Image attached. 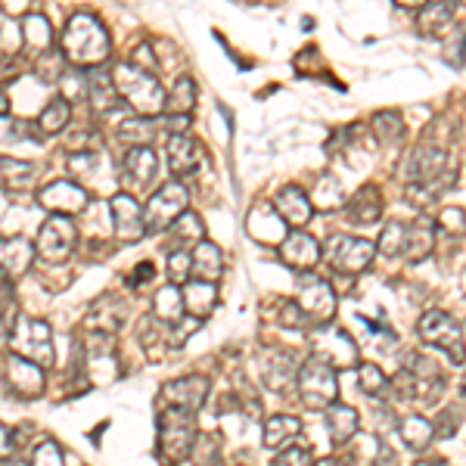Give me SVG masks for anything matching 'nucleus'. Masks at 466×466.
I'll list each match as a JSON object with an SVG mask.
<instances>
[{
  "mask_svg": "<svg viewBox=\"0 0 466 466\" xmlns=\"http://www.w3.org/2000/svg\"><path fill=\"white\" fill-rule=\"evenodd\" d=\"M63 56L69 60L75 69H100L109 53H112V41L109 32L103 28V22L91 13H75L63 28Z\"/></svg>",
  "mask_w": 466,
  "mask_h": 466,
  "instance_id": "f257e3e1",
  "label": "nucleus"
},
{
  "mask_svg": "<svg viewBox=\"0 0 466 466\" xmlns=\"http://www.w3.org/2000/svg\"><path fill=\"white\" fill-rule=\"evenodd\" d=\"M112 78H115V87H119V97H125V103L134 109L141 119L165 115V100H169V93L162 91L156 75L137 69L134 63H115Z\"/></svg>",
  "mask_w": 466,
  "mask_h": 466,
  "instance_id": "f03ea898",
  "label": "nucleus"
},
{
  "mask_svg": "<svg viewBox=\"0 0 466 466\" xmlns=\"http://www.w3.org/2000/svg\"><path fill=\"white\" fill-rule=\"evenodd\" d=\"M196 413L165 407L159 417V451L169 463H180L193 454L196 448Z\"/></svg>",
  "mask_w": 466,
  "mask_h": 466,
  "instance_id": "7ed1b4c3",
  "label": "nucleus"
},
{
  "mask_svg": "<svg viewBox=\"0 0 466 466\" xmlns=\"http://www.w3.org/2000/svg\"><path fill=\"white\" fill-rule=\"evenodd\" d=\"M296 389H298V395H302L305 407H311V411H326V407H333L339 398L336 370L317 358H308L302 367H298Z\"/></svg>",
  "mask_w": 466,
  "mask_h": 466,
  "instance_id": "20e7f679",
  "label": "nucleus"
},
{
  "mask_svg": "<svg viewBox=\"0 0 466 466\" xmlns=\"http://www.w3.org/2000/svg\"><path fill=\"white\" fill-rule=\"evenodd\" d=\"M6 345L13 348V354L19 358L38 364V367H53V333L44 320H34V317H25L22 315L13 326V333L4 339Z\"/></svg>",
  "mask_w": 466,
  "mask_h": 466,
  "instance_id": "39448f33",
  "label": "nucleus"
},
{
  "mask_svg": "<svg viewBox=\"0 0 466 466\" xmlns=\"http://www.w3.org/2000/svg\"><path fill=\"white\" fill-rule=\"evenodd\" d=\"M417 333L426 345H435L448 354L454 364L466 361V336H463V326L457 317H451L448 311L442 308H429L417 324Z\"/></svg>",
  "mask_w": 466,
  "mask_h": 466,
  "instance_id": "423d86ee",
  "label": "nucleus"
},
{
  "mask_svg": "<svg viewBox=\"0 0 466 466\" xmlns=\"http://www.w3.org/2000/svg\"><path fill=\"white\" fill-rule=\"evenodd\" d=\"M308 345H311V358L330 364L333 370H352L358 367V345L348 336L342 326H315L308 333Z\"/></svg>",
  "mask_w": 466,
  "mask_h": 466,
  "instance_id": "0eeeda50",
  "label": "nucleus"
},
{
  "mask_svg": "<svg viewBox=\"0 0 466 466\" xmlns=\"http://www.w3.org/2000/svg\"><path fill=\"white\" fill-rule=\"evenodd\" d=\"M298 311H302L305 324L315 326H326L333 317H336V293L326 280L320 277H302L298 280V298H296Z\"/></svg>",
  "mask_w": 466,
  "mask_h": 466,
  "instance_id": "6e6552de",
  "label": "nucleus"
},
{
  "mask_svg": "<svg viewBox=\"0 0 466 466\" xmlns=\"http://www.w3.org/2000/svg\"><path fill=\"white\" fill-rule=\"evenodd\" d=\"M376 255V246L370 239H361V237H342V233H333L326 239V252L324 258L330 261L333 271L339 274H361L370 267Z\"/></svg>",
  "mask_w": 466,
  "mask_h": 466,
  "instance_id": "1a4fd4ad",
  "label": "nucleus"
},
{
  "mask_svg": "<svg viewBox=\"0 0 466 466\" xmlns=\"http://www.w3.org/2000/svg\"><path fill=\"white\" fill-rule=\"evenodd\" d=\"M187 202H190V193H187V187L180 184V180H169V184H162V190L152 193L150 202H147V230L159 233V230L171 228L180 215L190 212Z\"/></svg>",
  "mask_w": 466,
  "mask_h": 466,
  "instance_id": "9d476101",
  "label": "nucleus"
},
{
  "mask_svg": "<svg viewBox=\"0 0 466 466\" xmlns=\"http://www.w3.org/2000/svg\"><path fill=\"white\" fill-rule=\"evenodd\" d=\"M78 243V230L75 224H72V218L65 215H50L47 221L41 224L38 230V239H34V246H38V255L44 261H65L72 255Z\"/></svg>",
  "mask_w": 466,
  "mask_h": 466,
  "instance_id": "9b49d317",
  "label": "nucleus"
},
{
  "mask_svg": "<svg viewBox=\"0 0 466 466\" xmlns=\"http://www.w3.org/2000/svg\"><path fill=\"white\" fill-rule=\"evenodd\" d=\"M109 215H112L115 237L121 243H137V239L147 237V206L134 199L131 193H115L109 199Z\"/></svg>",
  "mask_w": 466,
  "mask_h": 466,
  "instance_id": "f8f14e48",
  "label": "nucleus"
},
{
  "mask_svg": "<svg viewBox=\"0 0 466 466\" xmlns=\"http://www.w3.org/2000/svg\"><path fill=\"white\" fill-rule=\"evenodd\" d=\"M209 376H180V380H171L162 385V404L165 407H178V411H190V413H199L202 404L209 398Z\"/></svg>",
  "mask_w": 466,
  "mask_h": 466,
  "instance_id": "ddd939ff",
  "label": "nucleus"
},
{
  "mask_svg": "<svg viewBox=\"0 0 466 466\" xmlns=\"http://www.w3.org/2000/svg\"><path fill=\"white\" fill-rule=\"evenodd\" d=\"M4 374L6 389H13V395L22 398V402H32V398H38L44 392V367L19 358V354H6Z\"/></svg>",
  "mask_w": 466,
  "mask_h": 466,
  "instance_id": "4468645a",
  "label": "nucleus"
},
{
  "mask_svg": "<svg viewBox=\"0 0 466 466\" xmlns=\"http://www.w3.org/2000/svg\"><path fill=\"white\" fill-rule=\"evenodd\" d=\"M91 202V196L82 184H75V180H53V184H47L44 190L38 193V206L47 209L50 215H75L82 212V209Z\"/></svg>",
  "mask_w": 466,
  "mask_h": 466,
  "instance_id": "2eb2a0df",
  "label": "nucleus"
},
{
  "mask_svg": "<svg viewBox=\"0 0 466 466\" xmlns=\"http://www.w3.org/2000/svg\"><path fill=\"white\" fill-rule=\"evenodd\" d=\"M280 258L286 261L293 271H311L317 267V261L324 258V249L311 233L305 230H289V237L280 246Z\"/></svg>",
  "mask_w": 466,
  "mask_h": 466,
  "instance_id": "dca6fc26",
  "label": "nucleus"
},
{
  "mask_svg": "<svg viewBox=\"0 0 466 466\" xmlns=\"http://www.w3.org/2000/svg\"><path fill=\"white\" fill-rule=\"evenodd\" d=\"M445 162L448 156L442 152L439 147H417L411 152V159H407V180H411L413 187H426V184H435L439 178H445Z\"/></svg>",
  "mask_w": 466,
  "mask_h": 466,
  "instance_id": "f3484780",
  "label": "nucleus"
},
{
  "mask_svg": "<svg viewBox=\"0 0 466 466\" xmlns=\"http://www.w3.org/2000/svg\"><path fill=\"white\" fill-rule=\"evenodd\" d=\"M274 209L293 230H302L305 224L311 221V215H315V202H311V196L296 184H286L280 193H277Z\"/></svg>",
  "mask_w": 466,
  "mask_h": 466,
  "instance_id": "a211bd4d",
  "label": "nucleus"
},
{
  "mask_svg": "<svg viewBox=\"0 0 466 466\" xmlns=\"http://www.w3.org/2000/svg\"><path fill=\"white\" fill-rule=\"evenodd\" d=\"M165 152H169V169H171V174H178V178L193 174L202 165V159H206L202 143L190 134H171L169 137V150H165Z\"/></svg>",
  "mask_w": 466,
  "mask_h": 466,
  "instance_id": "6ab92c4d",
  "label": "nucleus"
},
{
  "mask_svg": "<svg viewBox=\"0 0 466 466\" xmlns=\"http://www.w3.org/2000/svg\"><path fill=\"white\" fill-rule=\"evenodd\" d=\"M125 317H128L125 302H119V298H109V296L97 298V302H93V308L87 311V317H84V330L112 336V333L125 324Z\"/></svg>",
  "mask_w": 466,
  "mask_h": 466,
  "instance_id": "aec40b11",
  "label": "nucleus"
},
{
  "mask_svg": "<svg viewBox=\"0 0 466 466\" xmlns=\"http://www.w3.org/2000/svg\"><path fill=\"white\" fill-rule=\"evenodd\" d=\"M0 261H4V277L6 280H16V277L28 274L34 265V255H38V246L28 243V239L22 237H13V239H4V246H0Z\"/></svg>",
  "mask_w": 466,
  "mask_h": 466,
  "instance_id": "412c9836",
  "label": "nucleus"
},
{
  "mask_svg": "<svg viewBox=\"0 0 466 466\" xmlns=\"http://www.w3.org/2000/svg\"><path fill=\"white\" fill-rule=\"evenodd\" d=\"M454 16H457L454 0H429V4L420 6V13H417V28H420V34L432 38V34L445 32Z\"/></svg>",
  "mask_w": 466,
  "mask_h": 466,
  "instance_id": "4be33fe9",
  "label": "nucleus"
},
{
  "mask_svg": "<svg viewBox=\"0 0 466 466\" xmlns=\"http://www.w3.org/2000/svg\"><path fill=\"white\" fill-rule=\"evenodd\" d=\"M218 305V286L215 283H206V280H193L184 286V308L187 315L196 317V320H206L209 315L215 311Z\"/></svg>",
  "mask_w": 466,
  "mask_h": 466,
  "instance_id": "5701e85b",
  "label": "nucleus"
},
{
  "mask_svg": "<svg viewBox=\"0 0 466 466\" xmlns=\"http://www.w3.org/2000/svg\"><path fill=\"white\" fill-rule=\"evenodd\" d=\"M435 246V230L429 228L426 221H417V224H404V246H402V255L407 261H423L429 258Z\"/></svg>",
  "mask_w": 466,
  "mask_h": 466,
  "instance_id": "b1692460",
  "label": "nucleus"
},
{
  "mask_svg": "<svg viewBox=\"0 0 466 466\" xmlns=\"http://www.w3.org/2000/svg\"><path fill=\"white\" fill-rule=\"evenodd\" d=\"M361 420H358V411L348 404H333L326 407V429H330V439L333 445H345L348 439H352L354 432H358Z\"/></svg>",
  "mask_w": 466,
  "mask_h": 466,
  "instance_id": "393cba45",
  "label": "nucleus"
},
{
  "mask_svg": "<svg viewBox=\"0 0 466 466\" xmlns=\"http://www.w3.org/2000/svg\"><path fill=\"white\" fill-rule=\"evenodd\" d=\"M156 169H159V159L150 147H131L125 152V174H128V180H134L137 187L152 184Z\"/></svg>",
  "mask_w": 466,
  "mask_h": 466,
  "instance_id": "a878e982",
  "label": "nucleus"
},
{
  "mask_svg": "<svg viewBox=\"0 0 466 466\" xmlns=\"http://www.w3.org/2000/svg\"><path fill=\"white\" fill-rule=\"evenodd\" d=\"M184 289L174 286V283H169V286H162L156 293V298H152V315H156V320H162V324H180L184 320Z\"/></svg>",
  "mask_w": 466,
  "mask_h": 466,
  "instance_id": "bb28decb",
  "label": "nucleus"
},
{
  "mask_svg": "<svg viewBox=\"0 0 466 466\" xmlns=\"http://www.w3.org/2000/svg\"><path fill=\"white\" fill-rule=\"evenodd\" d=\"M380 215H383V196L374 184L361 187V190L352 196V202H348V218H352V221L374 224L380 221Z\"/></svg>",
  "mask_w": 466,
  "mask_h": 466,
  "instance_id": "cd10ccee",
  "label": "nucleus"
},
{
  "mask_svg": "<svg viewBox=\"0 0 466 466\" xmlns=\"http://www.w3.org/2000/svg\"><path fill=\"white\" fill-rule=\"evenodd\" d=\"M298 435H302V423H298L296 417H286V413H277L265 423V432H261V442H265V448H286L289 442H296Z\"/></svg>",
  "mask_w": 466,
  "mask_h": 466,
  "instance_id": "c85d7f7f",
  "label": "nucleus"
},
{
  "mask_svg": "<svg viewBox=\"0 0 466 466\" xmlns=\"http://www.w3.org/2000/svg\"><path fill=\"white\" fill-rule=\"evenodd\" d=\"M224 271V255L218 249L215 243H199L193 246V277L196 280H206V283H215L218 277Z\"/></svg>",
  "mask_w": 466,
  "mask_h": 466,
  "instance_id": "c756f323",
  "label": "nucleus"
},
{
  "mask_svg": "<svg viewBox=\"0 0 466 466\" xmlns=\"http://www.w3.org/2000/svg\"><path fill=\"white\" fill-rule=\"evenodd\" d=\"M196 106V82L187 75H180L165 100V119H178V115H190Z\"/></svg>",
  "mask_w": 466,
  "mask_h": 466,
  "instance_id": "7c9ffc66",
  "label": "nucleus"
},
{
  "mask_svg": "<svg viewBox=\"0 0 466 466\" xmlns=\"http://www.w3.org/2000/svg\"><path fill=\"white\" fill-rule=\"evenodd\" d=\"M402 439H404L407 448L426 451L435 439V426L429 423L426 417H420V413H411V417L402 420Z\"/></svg>",
  "mask_w": 466,
  "mask_h": 466,
  "instance_id": "2f4dec72",
  "label": "nucleus"
},
{
  "mask_svg": "<svg viewBox=\"0 0 466 466\" xmlns=\"http://www.w3.org/2000/svg\"><path fill=\"white\" fill-rule=\"evenodd\" d=\"M22 41H25V47L32 50H47L50 44H53V32H50V22L41 16V13H28L25 19H22Z\"/></svg>",
  "mask_w": 466,
  "mask_h": 466,
  "instance_id": "473e14b6",
  "label": "nucleus"
},
{
  "mask_svg": "<svg viewBox=\"0 0 466 466\" xmlns=\"http://www.w3.org/2000/svg\"><path fill=\"white\" fill-rule=\"evenodd\" d=\"M87 97L93 100V106L97 109H109L115 106V97H119V87H115V78L112 72H93L91 78H87Z\"/></svg>",
  "mask_w": 466,
  "mask_h": 466,
  "instance_id": "72a5a7b5",
  "label": "nucleus"
},
{
  "mask_svg": "<svg viewBox=\"0 0 466 466\" xmlns=\"http://www.w3.org/2000/svg\"><path fill=\"white\" fill-rule=\"evenodd\" d=\"M69 119H72V103L65 97H56L50 100V103L44 106V112L38 115V128L44 134H56V131L69 125Z\"/></svg>",
  "mask_w": 466,
  "mask_h": 466,
  "instance_id": "f704fd0d",
  "label": "nucleus"
},
{
  "mask_svg": "<svg viewBox=\"0 0 466 466\" xmlns=\"http://www.w3.org/2000/svg\"><path fill=\"white\" fill-rule=\"evenodd\" d=\"M171 237L178 239V243H206V228H202V218L196 212H184L178 218V221L171 224Z\"/></svg>",
  "mask_w": 466,
  "mask_h": 466,
  "instance_id": "c9c22d12",
  "label": "nucleus"
},
{
  "mask_svg": "<svg viewBox=\"0 0 466 466\" xmlns=\"http://www.w3.org/2000/svg\"><path fill=\"white\" fill-rule=\"evenodd\" d=\"M34 169L32 162H22V159H10L4 156V178H6V187H13V190H28V187L34 184Z\"/></svg>",
  "mask_w": 466,
  "mask_h": 466,
  "instance_id": "e433bc0d",
  "label": "nucleus"
},
{
  "mask_svg": "<svg viewBox=\"0 0 466 466\" xmlns=\"http://www.w3.org/2000/svg\"><path fill=\"white\" fill-rule=\"evenodd\" d=\"M374 131H376V137H380L385 147H392V143H398L404 137L402 115H398V112H376L374 115Z\"/></svg>",
  "mask_w": 466,
  "mask_h": 466,
  "instance_id": "4c0bfd02",
  "label": "nucleus"
},
{
  "mask_svg": "<svg viewBox=\"0 0 466 466\" xmlns=\"http://www.w3.org/2000/svg\"><path fill=\"white\" fill-rule=\"evenodd\" d=\"M193 274V252H187V249H174L169 255V277H171V283L174 286H187V277Z\"/></svg>",
  "mask_w": 466,
  "mask_h": 466,
  "instance_id": "58836bf2",
  "label": "nucleus"
},
{
  "mask_svg": "<svg viewBox=\"0 0 466 466\" xmlns=\"http://www.w3.org/2000/svg\"><path fill=\"white\" fill-rule=\"evenodd\" d=\"M358 385H361V392L364 395H380V392L389 385V380H385V374L376 364H361L358 367Z\"/></svg>",
  "mask_w": 466,
  "mask_h": 466,
  "instance_id": "ea45409f",
  "label": "nucleus"
},
{
  "mask_svg": "<svg viewBox=\"0 0 466 466\" xmlns=\"http://www.w3.org/2000/svg\"><path fill=\"white\" fill-rule=\"evenodd\" d=\"M402 246H404V224L402 221H389L380 233V243H376V249L383 255H402Z\"/></svg>",
  "mask_w": 466,
  "mask_h": 466,
  "instance_id": "a19ab883",
  "label": "nucleus"
},
{
  "mask_svg": "<svg viewBox=\"0 0 466 466\" xmlns=\"http://www.w3.org/2000/svg\"><path fill=\"white\" fill-rule=\"evenodd\" d=\"M32 466H65L63 448L53 439H44L41 445H34L32 451Z\"/></svg>",
  "mask_w": 466,
  "mask_h": 466,
  "instance_id": "79ce46f5",
  "label": "nucleus"
},
{
  "mask_svg": "<svg viewBox=\"0 0 466 466\" xmlns=\"http://www.w3.org/2000/svg\"><path fill=\"white\" fill-rule=\"evenodd\" d=\"M435 439H451L461 426V407H445V411L435 417Z\"/></svg>",
  "mask_w": 466,
  "mask_h": 466,
  "instance_id": "37998d69",
  "label": "nucleus"
},
{
  "mask_svg": "<svg viewBox=\"0 0 466 466\" xmlns=\"http://www.w3.org/2000/svg\"><path fill=\"white\" fill-rule=\"evenodd\" d=\"M339 199H342V193H339L336 178L324 174V178H320V184H317V190H315V196H311V202H320V206H339Z\"/></svg>",
  "mask_w": 466,
  "mask_h": 466,
  "instance_id": "c03bdc74",
  "label": "nucleus"
},
{
  "mask_svg": "<svg viewBox=\"0 0 466 466\" xmlns=\"http://www.w3.org/2000/svg\"><path fill=\"white\" fill-rule=\"evenodd\" d=\"M274 466H315L308 448H286L274 457Z\"/></svg>",
  "mask_w": 466,
  "mask_h": 466,
  "instance_id": "a18cd8bd",
  "label": "nucleus"
},
{
  "mask_svg": "<svg viewBox=\"0 0 466 466\" xmlns=\"http://www.w3.org/2000/svg\"><path fill=\"white\" fill-rule=\"evenodd\" d=\"M445 60L451 65H463L466 63V28L454 32V38L445 44Z\"/></svg>",
  "mask_w": 466,
  "mask_h": 466,
  "instance_id": "49530a36",
  "label": "nucleus"
},
{
  "mask_svg": "<svg viewBox=\"0 0 466 466\" xmlns=\"http://www.w3.org/2000/svg\"><path fill=\"white\" fill-rule=\"evenodd\" d=\"M439 228H445L451 233H463L466 230V212L463 209H442L439 212Z\"/></svg>",
  "mask_w": 466,
  "mask_h": 466,
  "instance_id": "de8ad7c7",
  "label": "nucleus"
},
{
  "mask_svg": "<svg viewBox=\"0 0 466 466\" xmlns=\"http://www.w3.org/2000/svg\"><path fill=\"white\" fill-rule=\"evenodd\" d=\"M152 271H156V267H152L150 261H143L141 267H134V274H131V283H134V286H137V283H147L150 277H152Z\"/></svg>",
  "mask_w": 466,
  "mask_h": 466,
  "instance_id": "09e8293b",
  "label": "nucleus"
},
{
  "mask_svg": "<svg viewBox=\"0 0 466 466\" xmlns=\"http://www.w3.org/2000/svg\"><path fill=\"white\" fill-rule=\"evenodd\" d=\"M374 466H398V457L392 448H380V454H376V463Z\"/></svg>",
  "mask_w": 466,
  "mask_h": 466,
  "instance_id": "8fccbe9b",
  "label": "nucleus"
},
{
  "mask_svg": "<svg viewBox=\"0 0 466 466\" xmlns=\"http://www.w3.org/2000/svg\"><path fill=\"white\" fill-rule=\"evenodd\" d=\"M457 402H461V407L466 411V370H463L461 383H457Z\"/></svg>",
  "mask_w": 466,
  "mask_h": 466,
  "instance_id": "3c124183",
  "label": "nucleus"
},
{
  "mask_svg": "<svg viewBox=\"0 0 466 466\" xmlns=\"http://www.w3.org/2000/svg\"><path fill=\"white\" fill-rule=\"evenodd\" d=\"M417 466H448V461H445V457H423Z\"/></svg>",
  "mask_w": 466,
  "mask_h": 466,
  "instance_id": "603ef678",
  "label": "nucleus"
},
{
  "mask_svg": "<svg viewBox=\"0 0 466 466\" xmlns=\"http://www.w3.org/2000/svg\"><path fill=\"white\" fill-rule=\"evenodd\" d=\"M0 435H4V457H10L13 454V448H10V426L0 429Z\"/></svg>",
  "mask_w": 466,
  "mask_h": 466,
  "instance_id": "864d4df0",
  "label": "nucleus"
},
{
  "mask_svg": "<svg viewBox=\"0 0 466 466\" xmlns=\"http://www.w3.org/2000/svg\"><path fill=\"white\" fill-rule=\"evenodd\" d=\"M315 466H339L336 461H330V457H324V461H317Z\"/></svg>",
  "mask_w": 466,
  "mask_h": 466,
  "instance_id": "5fc2aeb1",
  "label": "nucleus"
},
{
  "mask_svg": "<svg viewBox=\"0 0 466 466\" xmlns=\"http://www.w3.org/2000/svg\"><path fill=\"white\" fill-rule=\"evenodd\" d=\"M461 280H463V289H466V267H463V274H461Z\"/></svg>",
  "mask_w": 466,
  "mask_h": 466,
  "instance_id": "6e6d98bb",
  "label": "nucleus"
}]
</instances>
